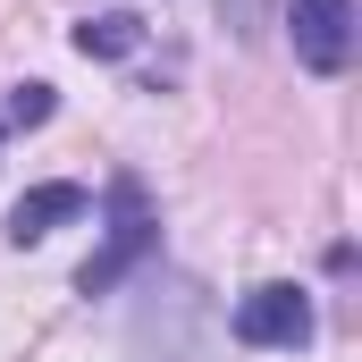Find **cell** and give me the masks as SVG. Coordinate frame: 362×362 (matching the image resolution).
<instances>
[{
	"instance_id": "1",
	"label": "cell",
	"mask_w": 362,
	"mask_h": 362,
	"mask_svg": "<svg viewBox=\"0 0 362 362\" xmlns=\"http://www.w3.org/2000/svg\"><path fill=\"white\" fill-rule=\"evenodd\" d=\"M152 253H160V219H152L144 177H110V236H101V253L76 270V295H110L118 278H135Z\"/></svg>"
},
{
	"instance_id": "2",
	"label": "cell",
	"mask_w": 362,
	"mask_h": 362,
	"mask_svg": "<svg viewBox=\"0 0 362 362\" xmlns=\"http://www.w3.org/2000/svg\"><path fill=\"white\" fill-rule=\"evenodd\" d=\"M286 34H295V59L312 76H346L354 68V42H362L354 0H295L286 8Z\"/></svg>"
},
{
	"instance_id": "3",
	"label": "cell",
	"mask_w": 362,
	"mask_h": 362,
	"mask_svg": "<svg viewBox=\"0 0 362 362\" xmlns=\"http://www.w3.org/2000/svg\"><path fill=\"white\" fill-rule=\"evenodd\" d=\"M236 337H245V346H270V354L312 346V295H303V286H286V278L253 286V295L236 303Z\"/></svg>"
},
{
	"instance_id": "4",
	"label": "cell",
	"mask_w": 362,
	"mask_h": 362,
	"mask_svg": "<svg viewBox=\"0 0 362 362\" xmlns=\"http://www.w3.org/2000/svg\"><path fill=\"white\" fill-rule=\"evenodd\" d=\"M85 185H34V194H17V202H8V245H42V236H51V228H59V219H85Z\"/></svg>"
},
{
	"instance_id": "5",
	"label": "cell",
	"mask_w": 362,
	"mask_h": 362,
	"mask_svg": "<svg viewBox=\"0 0 362 362\" xmlns=\"http://www.w3.org/2000/svg\"><path fill=\"white\" fill-rule=\"evenodd\" d=\"M76 51L85 59H127V51H144V17H127V8H101L76 25Z\"/></svg>"
},
{
	"instance_id": "6",
	"label": "cell",
	"mask_w": 362,
	"mask_h": 362,
	"mask_svg": "<svg viewBox=\"0 0 362 362\" xmlns=\"http://www.w3.org/2000/svg\"><path fill=\"white\" fill-rule=\"evenodd\" d=\"M51 110H59V93H51V85H17L8 101H0V135H17V127H42Z\"/></svg>"
},
{
	"instance_id": "7",
	"label": "cell",
	"mask_w": 362,
	"mask_h": 362,
	"mask_svg": "<svg viewBox=\"0 0 362 362\" xmlns=\"http://www.w3.org/2000/svg\"><path fill=\"white\" fill-rule=\"evenodd\" d=\"M262 17H270V0H219V25L228 34H262Z\"/></svg>"
}]
</instances>
